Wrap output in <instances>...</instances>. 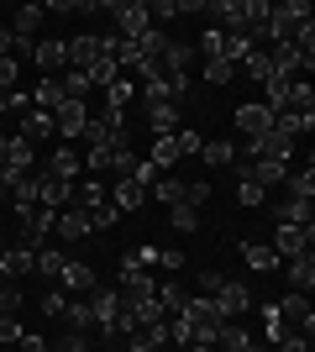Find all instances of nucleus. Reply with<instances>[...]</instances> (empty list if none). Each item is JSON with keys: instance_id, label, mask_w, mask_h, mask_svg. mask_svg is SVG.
Wrapping results in <instances>:
<instances>
[{"instance_id": "33", "label": "nucleus", "mask_w": 315, "mask_h": 352, "mask_svg": "<svg viewBox=\"0 0 315 352\" xmlns=\"http://www.w3.org/2000/svg\"><path fill=\"white\" fill-rule=\"evenodd\" d=\"M63 263H69V252L43 248V252H37V268H32V274H47V279H58V274H63Z\"/></svg>"}, {"instance_id": "11", "label": "nucleus", "mask_w": 315, "mask_h": 352, "mask_svg": "<svg viewBox=\"0 0 315 352\" xmlns=\"http://www.w3.org/2000/svg\"><path fill=\"white\" fill-rule=\"evenodd\" d=\"M84 300H90V316H95V331H100V337L110 331V321H116L121 310H126V305H121V294L116 289H100V284H95Z\"/></svg>"}, {"instance_id": "30", "label": "nucleus", "mask_w": 315, "mask_h": 352, "mask_svg": "<svg viewBox=\"0 0 315 352\" xmlns=\"http://www.w3.org/2000/svg\"><path fill=\"white\" fill-rule=\"evenodd\" d=\"M58 85H63V100H84V105H90V95H95L90 79H84L79 69H63V74H58Z\"/></svg>"}, {"instance_id": "26", "label": "nucleus", "mask_w": 315, "mask_h": 352, "mask_svg": "<svg viewBox=\"0 0 315 352\" xmlns=\"http://www.w3.org/2000/svg\"><path fill=\"white\" fill-rule=\"evenodd\" d=\"M237 74H247V79H257V85H268L273 79V63H268V47H253L247 58L237 63Z\"/></svg>"}, {"instance_id": "18", "label": "nucleus", "mask_w": 315, "mask_h": 352, "mask_svg": "<svg viewBox=\"0 0 315 352\" xmlns=\"http://www.w3.org/2000/svg\"><path fill=\"white\" fill-rule=\"evenodd\" d=\"M110 206L116 210H142L148 206V190H142L137 179H116V184H110Z\"/></svg>"}, {"instance_id": "45", "label": "nucleus", "mask_w": 315, "mask_h": 352, "mask_svg": "<svg viewBox=\"0 0 315 352\" xmlns=\"http://www.w3.org/2000/svg\"><path fill=\"white\" fill-rule=\"evenodd\" d=\"M63 305H69V300H63L58 289H47V294H43V316H63Z\"/></svg>"}, {"instance_id": "44", "label": "nucleus", "mask_w": 315, "mask_h": 352, "mask_svg": "<svg viewBox=\"0 0 315 352\" xmlns=\"http://www.w3.org/2000/svg\"><path fill=\"white\" fill-rule=\"evenodd\" d=\"M215 289H221V274H215V268H200V294L210 300Z\"/></svg>"}, {"instance_id": "50", "label": "nucleus", "mask_w": 315, "mask_h": 352, "mask_svg": "<svg viewBox=\"0 0 315 352\" xmlns=\"http://www.w3.org/2000/svg\"><path fill=\"white\" fill-rule=\"evenodd\" d=\"M5 142H11V137H5V132H0V163H5Z\"/></svg>"}, {"instance_id": "13", "label": "nucleus", "mask_w": 315, "mask_h": 352, "mask_svg": "<svg viewBox=\"0 0 315 352\" xmlns=\"http://www.w3.org/2000/svg\"><path fill=\"white\" fill-rule=\"evenodd\" d=\"M5 174H37V147L27 142V137H16L11 132V142H5V163H0Z\"/></svg>"}, {"instance_id": "25", "label": "nucleus", "mask_w": 315, "mask_h": 352, "mask_svg": "<svg viewBox=\"0 0 315 352\" xmlns=\"http://www.w3.org/2000/svg\"><path fill=\"white\" fill-rule=\"evenodd\" d=\"M179 137H152V153H148V163L152 168H158V174H163V168H179Z\"/></svg>"}, {"instance_id": "43", "label": "nucleus", "mask_w": 315, "mask_h": 352, "mask_svg": "<svg viewBox=\"0 0 315 352\" xmlns=\"http://www.w3.org/2000/svg\"><path fill=\"white\" fill-rule=\"evenodd\" d=\"M116 216H121L116 206H100V210H90V226H95V232H105V226H116Z\"/></svg>"}, {"instance_id": "53", "label": "nucleus", "mask_w": 315, "mask_h": 352, "mask_svg": "<svg viewBox=\"0 0 315 352\" xmlns=\"http://www.w3.org/2000/svg\"><path fill=\"white\" fill-rule=\"evenodd\" d=\"M0 258H5V236H0Z\"/></svg>"}, {"instance_id": "34", "label": "nucleus", "mask_w": 315, "mask_h": 352, "mask_svg": "<svg viewBox=\"0 0 315 352\" xmlns=\"http://www.w3.org/2000/svg\"><path fill=\"white\" fill-rule=\"evenodd\" d=\"M148 200H163V206H179L184 200V179H158L148 190Z\"/></svg>"}, {"instance_id": "24", "label": "nucleus", "mask_w": 315, "mask_h": 352, "mask_svg": "<svg viewBox=\"0 0 315 352\" xmlns=\"http://www.w3.org/2000/svg\"><path fill=\"white\" fill-rule=\"evenodd\" d=\"M16 137H27V142H43V137H53V116L47 111H21V126H16Z\"/></svg>"}, {"instance_id": "40", "label": "nucleus", "mask_w": 315, "mask_h": 352, "mask_svg": "<svg viewBox=\"0 0 315 352\" xmlns=\"http://www.w3.org/2000/svg\"><path fill=\"white\" fill-rule=\"evenodd\" d=\"M174 137H179V153H184V158H195L200 147H205V137H200V132H189V126H179Z\"/></svg>"}, {"instance_id": "46", "label": "nucleus", "mask_w": 315, "mask_h": 352, "mask_svg": "<svg viewBox=\"0 0 315 352\" xmlns=\"http://www.w3.org/2000/svg\"><path fill=\"white\" fill-rule=\"evenodd\" d=\"M158 263H163V268H174V274H179V268H184V252H174V248H158Z\"/></svg>"}, {"instance_id": "51", "label": "nucleus", "mask_w": 315, "mask_h": 352, "mask_svg": "<svg viewBox=\"0 0 315 352\" xmlns=\"http://www.w3.org/2000/svg\"><path fill=\"white\" fill-rule=\"evenodd\" d=\"M95 352H126V347H116V342H110V347H95Z\"/></svg>"}, {"instance_id": "36", "label": "nucleus", "mask_w": 315, "mask_h": 352, "mask_svg": "<svg viewBox=\"0 0 315 352\" xmlns=\"http://www.w3.org/2000/svg\"><path fill=\"white\" fill-rule=\"evenodd\" d=\"M231 79H237V63H226V58H205V85H231Z\"/></svg>"}, {"instance_id": "42", "label": "nucleus", "mask_w": 315, "mask_h": 352, "mask_svg": "<svg viewBox=\"0 0 315 352\" xmlns=\"http://www.w3.org/2000/svg\"><path fill=\"white\" fill-rule=\"evenodd\" d=\"M263 195H268L263 184H242V190H237V200H242L247 210H257V206H263Z\"/></svg>"}, {"instance_id": "6", "label": "nucleus", "mask_w": 315, "mask_h": 352, "mask_svg": "<svg viewBox=\"0 0 315 352\" xmlns=\"http://www.w3.org/2000/svg\"><path fill=\"white\" fill-rule=\"evenodd\" d=\"M116 294H121V305H142V300H152L158 294V284L142 274V268L132 263V258H121V279H116Z\"/></svg>"}, {"instance_id": "15", "label": "nucleus", "mask_w": 315, "mask_h": 352, "mask_svg": "<svg viewBox=\"0 0 315 352\" xmlns=\"http://www.w3.org/2000/svg\"><path fill=\"white\" fill-rule=\"evenodd\" d=\"M95 226H90V216L79 206H63L58 216H53V236H63V242H79V236H90Z\"/></svg>"}, {"instance_id": "10", "label": "nucleus", "mask_w": 315, "mask_h": 352, "mask_svg": "<svg viewBox=\"0 0 315 352\" xmlns=\"http://www.w3.org/2000/svg\"><path fill=\"white\" fill-rule=\"evenodd\" d=\"M32 63L43 69V79H58V74L69 69V47H63V37H37V47H32Z\"/></svg>"}, {"instance_id": "35", "label": "nucleus", "mask_w": 315, "mask_h": 352, "mask_svg": "<svg viewBox=\"0 0 315 352\" xmlns=\"http://www.w3.org/2000/svg\"><path fill=\"white\" fill-rule=\"evenodd\" d=\"M168 216H174V232H200V226H205V221H200V210L195 206H168Z\"/></svg>"}, {"instance_id": "20", "label": "nucleus", "mask_w": 315, "mask_h": 352, "mask_svg": "<svg viewBox=\"0 0 315 352\" xmlns=\"http://www.w3.org/2000/svg\"><path fill=\"white\" fill-rule=\"evenodd\" d=\"M58 279H63V289H74V294H90V289H95V268L84 263V258H69Z\"/></svg>"}, {"instance_id": "16", "label": "nucleus", "mask_w": 315, "mask_h": 352, "mask_svg": "<svg viewBox=\"0 0 315 352\" xmlns=\"http://www.w3.org/2000/svg\"><path fill=\"white\" fill-rule=\"evenodd\" d=\"M284 274H289V289L310 300V289H315V252H300V258H289Z\"/></svg>"}, {"instance_id": "49", "label": "nucleus", "mask_w": 315, "mask_h": 352, "mask_svg": "<svg viewBox=\"0 0 315 352\" xmlns=\"http://www.w3.org/2000/svg\"><path fill=\"white\" fill-rule=\"evenodd\" d=\"M189 352H215V342H189Z\"/></svg>"}, {"instance_id": "31", "label": "nucleus", "mask_w": 315, "mask_h": 352, "mask_svg": "<svg viewBox=\"0 0 315 352\" xmlns=\"http://www.w3.org/2000/svg\"><path fill=\"white\" fill-rule=\"evenodd\" d=\"M200 158H205V168H231V163H237V147L231 142H205Z\"/></svg>"}, {"instance_id": "8", "label": "nucleus", "mask_w": 315, "mask_h": 352, "mask_svg": "<svg viewBox=\"0 0 315 352\" xmlns=\"http://www.w3.org/2000/svg\"><path fill=\"white\" fill-rule=\"evenodd\" d=\"M43 179H63V184H79V174H84V158H79V147H53L47 153V163L37 168Z\"/></svg>"}, {"instance_id": "29", "label": "nucleus", "mask_w": 315, "mask_h": 352, "mask_svg": "<svg viewBox=\"0 0 315 352\" xmlns=\"http://www.w3.org/2000/svg\"><path fill=\"white\" fill-rule=\"evenodd\" d=\"M32 105L53 116V111L63 105V85H58V79H37V89H32Z\"/></svg>"}, {"instance_id": "41", "label": "nucleus", "mask_w": 315, "mask_h": 352, "mask_svg": "<svg viewBox=\"0 0 315 352\" xmlns=\"http://www.w3.org/2000/svg\"><path fill=\"white\" fill-rule=\"evenodd\" d=\"M21 342V321L16 316H0V347H16Z\"/></svg>"}, {"instance_id": "14", "label": "nucleus", "mask_w": 315, "mask_h": 352, "mask_svg": "<svg viewBox=\"0 0 315 352\" xmlns=\"http://www.w3.org/2000/svg\"><path fill=\"white\" fill-rule=\"evenodd\" d=\"M142 116H148V132L152 137H174V132H179V105H174V100H148Z\"/></svg>"}, {"instance_id": "12", "label": "nucleus", "mask_w": 315, "mask_h": 352, "mask_svg": "<svg viewBox=\"0 0 315 352\" xmlns=\"http://www.w3.org/2000/svg\"><path fill=\"white\" fill-rule=\"evenodd\" d=\"M273 126V111L263 100H253V105H237V132H242V142H253V137H263Z\"/></svg>"}, {"instance_id": "9", "label": "nucleus", "mask_w": 315, "mask_h": 352, "mask_svg": "<svg viewBox=\"0 0 315 352\" xmlns=\"http://www.w3.org/2000/svg\"><path fill=\"white\" fill-rule=\"evenodd\" d=\"M84 126H90V105H84V100H63L58 111H53V132H58L63 142L84 137Z\"/></svg>"}, {"instance_id": "19", "label": "nucleus", "mask_w": 315, "mask_h": 352, "mask_svg": "<svg viewBox=\"0 0 315 352\" xmlns=\"http://www.w3.org/2000/svg\"><path fill=\"white\" fill-rule=\"evenodd\" d=\"M69 206H79L84 216H90V210H100V206H110V184H100V179L74 184V200H69Z\"/></svg>"}, {"instance_id": "23", "label": "nucleus", "mask_w": 315, "mask_h": 352, "mask_svg": "<svg viewBox=\"0 0 315 352\" xmlns=\"http://www.w3.org/2000/svg\"><path fill=\"white\" fill-rule=\"evenodd\" d=\"M242 263L257 268V274H273V268H284V258L273 248H263V242H242Z\"/></svg>"}, {"instance_id": "7", "label": "nucleus", "mask_w": 315, "mask_h": 352, "mask_svg": "<svg viewBox=\"0 0 315 352\" xmlns=\"http://www.w3.org/2000/svg\"><path fill=\"white\" fill-rule=\"evenodd\" d=\"M210 300H215V316H221V321H237V316L253 310V289L242 279H221V289L210 294Z\"/></svg>"}, {"instance_id": "21", "label": "nucleus", "mask_w": 315, "mask_h": 352, "mask_svg": "<svg viewBox=\"0 0 315 352\" xmlns=\"http://www.w3.org/2000/svg\"><path fill=\"white\" fill-rule=\"evenodd\" d=\"M37 27H43V6H21L11 16V37L16 43H37Z\"/></svg>"}, {"instance_id": "22", "label": "nucleus", "mask_w": 315, "mask_h": 352, "mask_svg": "<svg viewBox=\"0 0 315 352\" xmlns=\"http://www.w3.org/2000/svg\"><path fill=\"white\" fill-rule=\"evenodd\" d=\"M69 200H74V184H63V179H43L37 184V206L43 210H63Z\"/></svg>"}, {"instance_id": "3", "label": "nucleus", "mask_w": 315, "mask_h": 352, "mask_svg": "<svg viewBox=\"0 0 315 352\" xmlns=\"http://www.w3.org/2000/svg\"><path fill=\"white\" fill-rule=\"evenodd\" d=\"M110 43H116V32H105V37H95V32H79V37H63V47H69V69H90L100 53H110Z\"/></svg>"}, {"instance_id": "48", "label": "nucleus", "mask_w": 315, "mask_h": 352, "mask_svg": "<svg viewBox=\"0 0 315 352\" xmlns=\"http://www.w3.org/2000/svg\"><path fill=\"white\" fill-rule=\"evenodd\" d=\"M137 268H148V263H158V248H137V252H126Z\"/></svg>"}, {"instance_id": "54", "label": "nucleus", "mask_w": 315, "mask_h": 352, "mask_svg": "<svg viewBox=\"0 0 315 352\" xmlns=\"http://www.w3.org/2000/svg\"><path fill=\"white\" fill-rule=\"evenodd\" d=\"M0 116H5V95H0Z\"/></svg>"}, {"instance_id": "39", "label": "nucleus", "mask_w": 315, "mask_h": 352, "mask_svg": "<svg viewBox=\"0 0 315 352\" xmlns=\"http://www.w3.org/2000/svg\"><path fill=\"white\" fill-rule=\"evenodd\" d=\"M16 79H21V63H16V58H0V95H11Z\"/></svg>"}, {"instance_id": "5", "label": "nucleus", "mask_w": 315, "mask_h": 352, "mask_svg": "<svg viewBox=\"0 0 315 352\" xmlns=\"http://www.w3.org/2000/svg\"><path fill=\"white\" fill-rule=\"evenodd\" d=\"M100 11L116 16V37H126V43H142V37L152 32V21H148V0H137V6H100Z\"/></svg>"}, {"instance_id": "37", "label": "nucleus", "mask_w": 315, "mask_h": 352, "mask_svg": "<svg viewBox=\"0 0 315 352\" xmlns=\"http://www.w3.org/2000/svg\"><path fill=\"white\" fill-rule=\"evenodd\" d=\"M53 352H95V342H90V331H69Z\"/></svg>"}, {"instance_id": "4", "label": "nucleus", "mask_w": 315, "mask_h": 352, "mask_svg": "<svg viewBox=\"0 0 315 352\" xmlns=\"http://www.w3.org/2000/svg\"><path fill=\"white\" fill-rule=\"evenodd\" d=\"M279 258H300V252H315V226H289V221H279L273 226V242H268Z\"/></svg>"}, {"instance_id": "32", "label": "nucleus", "mask_w": 315, "mask_h": 352, "mask_svg": "<svg viewBox=\"0 0 315 352\" xmlns=\"http://www.w3.org/2000/svg\"><path fill=\"white\" fill-rule=\"evenodd\" d=\"M184 300H189V294H184V284H179V279L158 284V305H163V316H179V310H184Z\"/></svg>"}, {"instance_id": "38", "label": "nucleus", "mask_w": 315, "mask_h": 352, "mask_svg": "<svg viewBox=\"0 0 315 352\" xmlns=\"http://www.w3.org/2000/svg\"><path fill=\"white\" fill-rule=\"evenodd\" d=\"M205 200H210V184H200V179H184V206H205Z\"/></svg>"}, {"instance_id": "28", "label": "nucleus", "mask_w": 315, "mask_h": 352, "mask_svg": "<svg viewBox=\"0 0 315 352\" xmlns=\"http://www.w3.org/2000/svg\"><path fill=\"white\" fill-rule=\"evenodd\" d=\"M273 216L289 221V226H315V200H284Z\"/></svg>"}, {"instance_id": "1", "label": "nucleus", "mask_w": 315, "mask_h": 352, "mask_svg": "<svg viewBox=\"0 0 315 352\" xmlns=\"http://www.w3.org/2000/svg\"><path fill=\"white\" fill-rule=\"evenodd\" d=\"M263 331H268V342L279 347V342H305L310 347L315 337V310L305 294H284L279 305H263Z\"/></svg>"}, {"instance_id": "2", "label": "nucleus", "mask_w": 315, "mask_h": 352, "mask_svg": "<svg viewBox=\"0 0 315 352\" xmlns=\"http://www.w3.org/2000/svg\"><path fill=\"white\" fill-rule=\"evenodd\" d=\"M305 21H315L305 0H284V6L268 0V27H263V37H268V43H294V32H300Z\"/></svg>"}, {"instance_id": "17", "label": "nucleus", "mask_w": 315, "mask_h": 352, "mask_svg": "<svg viewBox=\"0 0 315 352\" xmlns=\"http://www.w3.org/2000/svg\"><path fill=\"white\" fill-rule=\"evenodd\" d=\"M100 100H105V111H110V116H126V111H132V100H137V79H132V74H121L110 89H100Z\"/></svg>"}, {"instance_id": "27", "label": "nucleus", "mask_w": 315, "mask_h": 352, "mask_svg": "<svg viewBox=\"0 0 315 352\" xmlns=\"http://www.w3.org/2000/svg\"><path fill=\"white\" fill-rule=\"evenodd\" d=\"M210 342H215V352H242V347H247V342H253V337H247V331H242L237 321H221V326H215V337H210Z\"/></svg>"}, {"instance_id": "52", "label": "nucleus", "mask_w": 315, "mask_h": 352, "mask_svg": "<svg viewBox=\"0 0 315 352\" xmlns=\"http://www.w3.org/2000/svg\"><path fill=\"white\" fill-rule=\"evenodd\" d=\"M242 352H263V347H257V342H247V347H242Z\"/></svg>"}, {"instance_id": "47", "label": "nucleus", "mask_w": 315, "mask_h": 352, "mask_svg": "<svg viewBox=\"0 0 315 352\" xmlns=\"http://www.w3.org/2000/svg\"><path fill=\"white\" fill-rule=\"evenodd\" d=\"M16 352H47L43 337H32V331H21V342H16Z\"/></svg>"}]
</instances>
